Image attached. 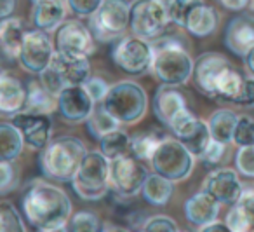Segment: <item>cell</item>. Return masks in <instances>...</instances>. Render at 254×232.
Masks as SVG:
<instances>
[{"instance_id":"6da1fadb","label":"cell","mask_w":254,"mask_h":232,"mask_svg":"<svg viewBox=\"0 0 254 232\" xmlns=\"http://www.w3.org/2000/svg\"><path fill=\"white\" fill-rule=\"evenodd\" d=\"M21 210L26 222L37 231H66L71 217V201L63 189L47 180L33 178L25 187Z\"/></svg>"},{"instance_id":"7a4b0ae2","label":"cell","mask_w":254,"mask_h":232,"mask_svg":"<svg viewBox=\"0 0 254 232\" xmlns=\"http://www.w3.org/2000/svg\"><path fill=\"white\" fill-rule=\"evenodd\" d=\"M153 60L150 72L166 86H185L193 74V58L183 46L181 39L174 35L159 37L153 40Z\"/></svg>"},{"instance_id":"3957f363","label":"cell","mask_w":254,"mask_h":232,"mask_svg":"<svg viewBox=\"0 0 254 232\" xmlns=\"http://www.w3.org/2000/svg\"><path fill=\"white\" fill-rule=\"evenodd\" d=\"M85 154L87 148L80 138L63 134L51 138L49 143L40 150L39 164L44 176L53 182H71Z\"/></svg>"},{"instance_id":"277c9868","label":"cell","mask_w":254,"mask_h":232,"mask_svg":"<svg viewBox=\"0 0 254 232\" xmlns=\"http://www.w3.org/2000/svg\"><path fill=\"white\" fill-rule=\"evenodd\" d=\"M103 109L124 126L138 124L148 110V95L134 81H120L112 84L101 102Z\"/></svg>"},{"instance_id":"5b68a950","label":"cell","mask_w":254,"mask_h":232,"mask_svg":"<svg viewBox=\"0 0 254 232\" xmlns=\"http://www.w3.org/2000/svg\"><path fill=\"white\" fill-rule=\"evenodd\" d=\"M75 194L84 201H99L108 194L110 159L101 150H87L80 168L71 178Z\"/></svg>"},{"instance_id":"8992f818","label":"cell","mask_w":254,"mask_h":232,"mask_svg":"<svg viewBox=\"0 0 254 232\" xmlns=\"http://www.w3.org/2000/svg\"><path fill=\"white\" fill-rule=\"evenodd\" d=\"M171 25L166 0H132L129 11V30L150 42L166 33Z\"/></svg>"},{"instance_id":"52a82bcc","label":"cell","mask_w":254,"mask_h":232,"mask_svg":"<svg viewBox=\"0 0 254 232\" xmlns=\"http://www.w3.org/2000/svg\"><path fill=\"white\" fill-rule=\"evenodd\" d=\"M152 168L155 173L176 182H183L191 175L195 155L176 136H164L152 155Z\"/></svg>"},{"instance_id":"ba28073f","label":"cell","mask_w":254,"mask_h":232,"mask_svg":"<svg viewBox=\"0 0 254 232\" xmlns=\"http://www.w3.org/2000/svg\"><path fill=\"white\" fill-rule=\"evenodd\" d=\"M129 11L131 2L127 0H105L94 16H91L92 35L99 42H113L124 37L129 30Z\"/></svg>"},{"instance_id":"9c48e42d","label":"cell","mask_w":254,"mask_h":232,"mask_svg":"<svg viewBox=\"0 0 254 232\" xmlns=\"http://www.w3.org/2000/svg\"><path fill=\"white\" fill-rule=\"evenodd\" d=\"M153 60V44L138 35L122 37L112 49V61L129 75H145Z\"/></svg>"},{"instance_id":"30bf717a","label":"cell","mask_w":254,"mask_h":232,"mask_svg":"<svg viewBox=\"0 0 254 232\" xmlns=\"http://www.w3.org/2000/svg\"><path fill=\"white\" fill-rule=\"evenodd\" d=\"M148 169L132 154L120 155L110 161V187L122 199L136 197L143 189Z\"/></svg>"},{"instance_id":"8fae6325","label":"cell","mask_w":254,"mask_h":232,"mask_svg":"<svg viewBox=\"0 0 254 232\" xmlns=\"http://www.w3.org/2000/svg\"><path fill=\"white\" fill-rule=\"evenodd\" d=\"M54 54H56V46L49 39L47 32L35 28L26 32L19 49L18 61L23 70H26L28 74L40 75L53 63Z\"/></svg>"},{"instance_id":"7c38bea8","label":"cell","mask_w":254,"mask_h":232,"mask_svg":"<svg viewBox=\"0 0 254 232\" xmlns=\"http://www.w3.org/2000/svg\"><path fill=\"white\" fill-rule=\"evenodd\" d=\"M56 53L64 56L89 58L96 51L91 28L78 19H68L56 30Z\"/></svg>"},{"instance_id":"4fadbf2b","label":"cell","mask_w":254,"mask_h":232,"mask_svg":"<svg viewBox=\"0 0 254 232\" xmlns=\"http://www.w3.org/2000/svg\"><path fill=\"white\" fill-rule=\"evenodd\" d=\"M167 127L173 131L174 136H176L195 157H200V154L205 150L209 141L212 140L211 131H209V124L205 122V120L198 119L190 109H187L178 117H174V120Z\"/></svg>"},{"instance_id":"5bb4252c","label":"cell","mask_w":254,"mask_h":232,"mask_svg":"<svg viewBox=\"0 0 254 232\" xmlns=\"http://www.w3.org/2000/svg\"><path fill=\"white\" fill-rule=\"evenodd\" d=\"M96 103L91 100L84 86H66L58 95V112L68 124H82L89 119Z\"/></svg>"},{"instance_id":"9a60e30c","label":"cell","mask_w":254,"mask_h":232,"mask_svg":"<svg viewBox=\"0 0 254 232\" xmlns=\"http://www.w3.org/2000/svg\"><path fill=\"white\" fill-rule=\"evenodd\" d=\"M207 194H211L219 204L233 206L239 203L242 197L244 187L239 180L237 171L230 168H218L212 169L204 180V189Z\"/></svg>"},{"instance_id":"2e32d148","label":"cell","mask_w":254,"mask_h":232,"mask_svg":"<svg viewBox=\"0 0 254 232\" xmlns=\"http://www.w3.org/2000/svg\"><path fill=\"white\" fill-rule=\"evenodd\" d=\"M12 122L21 131L25 143L33 150H42L53 138V119H51V116L19 112L12 117Z\"/></svg>"},{"instance_id":"e0dca14e","label":"cell","mask_w":254,"mask_h":232,"mask_svg":"<svg viewBox=\"0 0 254 232\" xmlns=\"http://www.w3.org/2000/svg\"><path fill=\"white\" fill-rule=\"evenodd\" d=\"M230 61L226 60L223 54L219 53H204L195 60L193 63V82L195 88L202 93V95L214 98V84L218 75L226 68Z\"/></svg>"},{"instance_id":"ac0fdd59","label":"cell","mask_w":254,"mask_h":232,"mask_svg":"<svg viewBox=\"0 0 254 232\" xmlns=\"http://www.w3.org/2000/svg\"><path fill=\"white\" fill-rule=\"evenodd\" d=\"M152 109L157 119L167 127L174 120V117H178L181 112L188 109V103L185 95L176 86L162 84L153 95Z\"/></svg>"},{"instance_id":"d6986e66","label":"cell","mask_w":254,"mask_h":232,"mask_svg":"<svg viewBox=\"0 0 254 232\" xmlns=\"http://www.w3.org/2000/svg\"><path fill=\"white\" fill-rule=\"evenodd\" d=\"M225 46L232 54L244 58L254 46V19L249 16H235L225 28Z\"/></svg>"},{"instance_id":"ffe728a7","label":"cell","mask_w":254,"mask_h":232,"mask_svg":"<svg viewBox=\"0 0 254 232\" xmlns=\"http://www.w3.org/2000/svg\"><path fill=\"white\" fill-rule=\"evenodd\" d=\"M25 103L26 86L14 75L0 72V114L14 117L25 110Z\"/></svg>"},{"instance_id":"44dd1931","label":"cell","mask_w":254,"mask_h":232,"mask_svg":"<svg viewBox=\"0 0 254 232\" xmlns=\"http://www.w3.org/2000/svg\"><path fill=\"white\" fill-rule=\"evenodd\" d=\"M66 0H40L32 9V23L37 30L56 32L66 21Z\"/></svg>"},{"instance_id":"7402d4cb","label":"cell","mask_w":254,"mask_h":232,"mask_svg":"<svg viewBox=\"0 0 254 232\" xmlns=\"http://www.w3.org/2000/svg\"><path fill=\"white\" fill-rule=\"evenodd\" d=\"M219 208L221 204L205 190L193 194L190 199L185 203V217H187L188 224L195 225V227H204V225L211 224V222L218 220Z\"/></svg>"},{"instance_id":"603a6c76","label":"cell","mask_w":254,"mask_h":232,"mask_svg":"<svg viewBox=\"0 0 254 232\" xmlns=\"http://www.w3.org/2000/svg\"><path fill=\"white\" fill-rule=\"evenodd\" d=\"M51 65H53V67L56 68L58 74H60L64 88H66V86L84 84V82L92 75L89 58L64 56V54L56 53Z\"/></svg>"},{"instance_id":"cb8c5ba5","label":"cell","mask_w":254,"mask_h":232,"mask_svg":"<svg viewBox=\"0 0 254 232\" xmlns=\"http://www.w3.org/2000/svg\"><path fill=\"white\" fill-rule=\"evenodd\" d=\"M219 25V14L212 5H207L204 2L197 4L185 19L183 30H187L190 35L204 39L209 37L218 30Z\"/></svg>"},{"instance_id":"d4e9b609","label":"cell","mask_w":254,"mask_h":232,"mask_svg":"<svg viewBox=\"0 0 254 232\" xmlns=\"http://www.w3.org/2000/svg\"><path fill=\"white\" fill-rule=\"evenodd\" d=\"M26 32L28 30L23 19L12 18V16L0 19V49L9 60H18Z\"/></svg>"},{"instance_id":"484cf974","label":"cell","mask_w":254,"mask_h":232,"mask_svg":"<svg viewBox=\"0 0 254 232\" xmlns=\"http://www.w3.org/2000/svg\"><path fill=\"white\" fill-rule=\"evenodd\" d=\"M54 110H58V96L47 91L40 81H30L26 86V103L23 112L51 116Z\"/></svg>"},{"instance_id":"4316f807","label":"cell","mask_w":254,"mask_h":232,"mask_svg":"<svg viewBox=\"0 0 254 232\" xmlns=\"http://www.w3.org/2000/svg\"><path fill=\"white\" fill-rule=\"evenodd\" d=\"M141 194L145 201L152 206H166L174 194V182L159 173H148L143 183Z\"/></svg>"},{"instance_id":"83f0119b","label":"cell","mask_w":254,"mask_h":232,"mask_svg":"<svg viewBox=\"0 0 254 232\" xmlns=\"http://www.w3.org/2000/svg\"><path fill=\"white\" fill-rule=\"evenodd\" d=\"M237 120H239V116L230 109H219L212 112L207 120L212 140H218L226 145L232 143Z\"/></svg>"},{"instance_id":"f1b7e54d","label":"cell","mask_w":254,"mask_h":232,"mask_svg":"<svg viewBox=\"0 0 254 232\" xmlns=\"http://www.w3.org/2000/svg\"><path fill=\"white\" fill-rule=\"evenodd\" d=\"M25 140L14 122H0V161H16L21 155Z\"/></svg>"},{"instance_id":"f546056e","label":"cell","mask_w":254,"mask_h":232,"mask_svg":"<svg viewBox=\"0 0 254 232\" xmlns=\"http://www.w3.org/2000/svg\"><path fill=\"white\" fill-rule=\"evenodd\" d=\"M242 74L237 68L232 67V63L226 68H223V72L218 75L214 84V98L223 100V102H235V98L239 96L240 89L244 84Z\"/></svg>"},{"instance_id":"4dcf8cb0","label":"cell","mask_w":254,"mask_h":232,"mask_svg":"<svg viewBox=\"0 0 254 232\" xmlns=\"http://www.w3.org/2000/svg\"><path fill=\"white\" fill-rule=\"evenodd\" d=\"M99 150H101L110 161L120 157V155L131 154V136L124 129L117 127V129L110 131L108 134H105V136L99 140Z\"/></svg>"},{"instance_id":"1f68e13d","label":"cell","mask_w":254,"mask_h":232,"mask_svg":"<svg viewBox=\"0 0 254 232\" xmlns=\"http://www.w3.org/2000/svg\"><path fill=\"white\" fill-rule=\"evenodd\" d=\"M164 136L166 134H162L157 129L134 134V136H131V154L139 161H152L153 152L159 147Z\"/></svg>"},{"instance_id":"d6a6232c","label":"cell","mask_w":254,"mask_h":232,"mask_svg":"<svg viewBox=\"0 0 254 232\" xmlns=\"http://www.w3.org/2000/svg\"><path fill=\"white\" fill-rule=\"evenodd\" d=\"M85 124H87L89 133H91L96 140H101V138L105 136V134H108L110 131L122 126L115 117L110 116V114L103 109L101 103H96L94 110H92V114L89 116V119L85 120Z\"/></svg>"},{"instance_id":"836d02e7","label":"cell","mask_w":254,"mask_h":232,"mask_svg":"<svg viewBox=\"0 0 254 232\" xmlns=\"http://www.w3.org/2000/svg\"><path fill=\"white\" fill-rule=\"evenodd\" d=\"M26 225L16 206L9 201L0 203V232H25Z\"/></svg>"},{"instance_id":"e575fe53","label":"cell","mask_w":254,"mask_h":232,"mask_svg":"<svg viewBox=\"0 0 254 232\" xmlns=\"http://www.w3.org/2000/svg\"><path fill=\"white\" fill-rule=\"evenodd\" d=\"M101 225L103 222L99 220L96 213H92V211H77V213H71L66 225V231L96 232V231H101Z\"/></svg>"},{"instance_id":"d590c367","label":"cell","mask_w":254,"mask_h":232,"mask_svg":"<svg viewBox=\"0 0 254 232\" xmlns=\"http://www.w3.org/2000/svg\"><path fill=\"white\" fill-rule=\"evenodd\" d=\"M233 143L237 147H253L254 145V117L239 116L235 131H233Z\"/></svg>"},{"instance_id":"8d00e7d4","label":"cell","mask_w":254,"mask_h":232,"mask_svg":"<svg viewBox=\"0 0 254 232\" xmlns=\"http://www.w3.org/2000/svg\"><path fill=\"white\" fill-rule=\"evenodd\" d=\"M200 2H204V0H166L167 9H169L171 23H174V25H178L180 28H183L188 12L197 4H200Z\"/></svg>"},{"instance_id":"74e56055","label":"cell","mask_w":254,"mask_h":232,"mask_svg":"<svg viewBox=\"0 0 254 232\" xmlns=\"http://www.w3.org/2000/svg\"><path fill=\"white\" fill-rule=\"evenodd\" d=\"M225 224H226V227H228V231H233V232L251 231L249 217H247L246 210H244L240 203H235L233 206H230V211L226 213Z\"/></svg>"},{"instance_id":"f35d334b","label":"cell","mask_w":254,"mask_h":232,"mask_svg":"<svg viewBox=\"0 0 254 232\" xmlns=\"http://www.w3.org/2000/svg\"><path fill=\"white\" fill-rule=\"evenodd\" d=\"M235 168L240 175L254 178V145L253 147H239L235 154Z\"/></svg>"},{"instance_id":"ab89813d","label":"cell","mask_w":254,"mask_h":232,"mask_svg":"<svg viewBox=\"0 0 254 232\" xmlns=\"http://www.w3.org/2000/svg\"><path fill=\"white\" fill-rule=\"evenodd\" d=\"M105 0H66V7L77 18H91L99 11Z\"/></svg>"},{"instance_id":"60d3db41","label":"cell","mask_w":254,"mask_h":232,"mask_svg":"<svg viewBox=\"0 0 254 232\" xmlns=\"http://www.w3.org/2000/svg\"><path fill=\"white\" fill-rule=\"evenodd\" d=\"M178 229L180 227H178L176 220H173L171 217H166V215L150 217L141 224V231L146 232H176Z\"/></svg>"},{"instance_id":"b9f144b4","label":"cell","mask_w":254,"mask_h":232,"mask_svg":"<svg viewBox=\"0 0 254 232\" xmlns=\"http://www.w3.org/2000/svg\"><path fill=\"white\" fill-rule=\"evenodd\" d=\"M82 86H84V89L87 91V95L91 96V100L94 103H101L110 89V84L99 75H91Z\"/></svg>"},{"instance_id":"7bdbcfd3","label":"cell","mask_w":254,"mask_h":232,"mask_svg":"<svg viewBox=\"0 0 254 232\" xmlns=\"http://www.w3.org/2000/svg\"><path fill=\"white\" fill-rule=\"evenodd\" d=\"M18 185V171L12 161H0V194L11 192Z\"/></svg>"},{"instance_id":"ee69618b","label":"cell","mask_w":254,"mask_h":232,"mask_svg":"<svg viewBox=\"0 0 254 232\" xmlns=\"http://www.w3.org/2000/svg\"><path fill=\"white\" fill-rule=\"evenodd\" d=\"M226 154V143H221L218 140H211L205 150L200 154V161L207 166H218L223 161Z\"/></svg>"},{"instance_id":"f6af8a7d","label":"cell","mask_w":254,"mask_h":232,"mask_svg":"<svg viewBox=\"0 0 254 232\" xmlns=\"http://www.w3.org/2000/svg\"><path fill=\"white\" fill-rule=\"evenodd\" d=\"M40 77V82H42V86L47 89V91H51L53 95H60L61 91H63L64 84L63 81H61L60 74L56 72V68L53 67V65H49V67L46 68V70L42 72V74L39 75Z\"/></svg>"},{"instance_id":"bcb514c9","label":"cell","mask_w":254,"mask_h":232,"mask_svg":"<svg viewBox=\"0 0 254 232\" xmlns=\"http://www.w3.org/2000/svg\"><path fill=\"white\" fill-rule=\"evenodd\" d=\"M233 103L246 107V109H254V77L244 79L242 89H240L239 96H237Z\"/></svg>"},{"instance_id":"7dc6e473","label":"cell","mask_w":254,"mask_h":232,"mask_svg":"<svg viewBox=\"0 0 254 232\" xmlns=\"http://www.w3.org/2000/svg\"><path fill=\"white\" fill-rule=\"evenodd\" d=\"M216 2H218L221 7L228 9V11L239 12V11H244L253 0H216Z\"/></svg>"},{"instance_id":"c3c4849f","label":"cell","mask_w":254,"mask_h":232,"mask_svg":"<svg viewBox=\"0 0 254 232\" xmlns=\"http://www.w3.org/2000/svg\"><path fill=\"white\" fill-rule=\"evenodd\" d=\"M16 9V0H0V19L12 16Z\"/></svg>"},{"instance_id":"681fc988","label":"cell","mask_w":254,"mask_h":232,"mask_svg":"<svg viewBox=\"0 0 254 232\" xmlns=\"http://www.w3.org/2000/svg\"><path fill=\"white\" fill-rule=\"evenodd\" d=\"M244 65H246L247 72L254 77V46L247 51V54L244 56Z\"/></svg>"},{"instance_id":"f907efd6","label":"cell","mask_w":254,"mask_h":232,"mask_svg":"<svg viewBox=\"0 0 254 232\" xmlns=\"http://www.w3.org/2000/svg\"><path fill=\"white\" fill-rule=\"evenodd\" d=\"M35 2H40V0H32V4H35Z\"/></svg>"},{"instance_id":"816d5d0a","label":"cell","mask_w":254,"mask_h":232,"mask_svg":"<svg viewBox=\"0 0 254 232\" xmlns=\"http://www.w3.org/2000/svg\"><path fill=\"white\" fill-rule=\"evenodd\" d=\"M253 4H254V0H253Z\"/></svg>"}]
</instances>
